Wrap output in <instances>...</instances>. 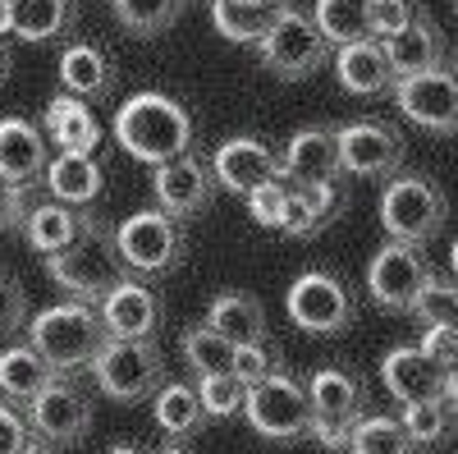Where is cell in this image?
Returning a JSON list of instances; mask_svg holds the SVG:
<instances>
[{
    "label": "cell",
    "mask_w": 458,
    "mask_h": 454,
    "mask_svg": "<svg viewBox=\"0 0 458 454\" xmlns=\"http://www.w3.org/2000/svg\"><path fill=\"white\" fill-rule=\"evenodd\" d=\"M97 313H101L110 339H151L161 326V298L142 280H120L97 303Z\"/></svg>",
    "instance_id": "cell-20"
},
{
    "label": "cell",
    "mask_w": 458,
    "mask_h": 454,
    "mask_svg": "<svg viewBox=\"0 0 458 454\" xmlns=\"http://www.w3.org/2000/svg\"><path fill=\"white\" fill-rule=\"evenodd\" d=\"M390 60H394V73L399 79H408V73H427V69H440V56H445V42L431 19H417L408 23L399 37H390L386 42Z\"/></svg>",
    "instance_id": "cell-31"
},
{
    "label": "cell",
    "mask_w": 458,
    "mask_h": 454,
    "mask_svg": "<svg viewBox=\"0 0 458 454\" xmlns=\"http://www.w3.org/2000/svg\"><path fill=\"white\" fill-rule=\"evenodd\" d=\"M207 326L225 339V345H266V308L243 294V289H225L211 298V308H207Z\"/></svg>",
    "instance_id": "cell-22"
},
{
    "label": "cell",
    "mask_w": 458,
    "mask_h": 454,
    "mask_svg": "<svg viewBox=\"0 0 458 454\" xmlns=\"http://www.w3.org/2000/svg\"><path fill=\"white\" fill-rule=\"evenodd\" d=\"M5 73H10V51L0 47V83H5Z\"/></svg>",
    "instance_id": "cell-48"
},
{
    "label": "cell",
    "mask_w": 458,
    "mask_h": 454,
    "mask_svg": "<svg viewBox=\"0 0 458 454\" xmlns=\"http://www.w3.org/2000/svg\"><path fill=\"white\" fill-rule=\"evenodd\" d=\"M454 73H458V51H454Z\"/></svg>",
    "instance_id": "cell-55"
},
{
    "label": "cell",
    "mask_w": 458,
    "mask_h": 454,
    "mask_svg": "<svg viewBox=\"0 0 458 454\" xmlns=\"http://www.w3.org/2000/svg\"><path fill=\"white\" fill-rule=\"evenodd\" d=\"M449 216L445 193L427 175H394L380 193V225L399 244H427L440 235V225Z\"/></svg>",
    "instance_id": "cell-6"
},
{
    "label": "cell",
    "mask_w": 458,
    "mask_h": 454,
    "mask_svg": "<svg viewBox=\"0 0 458 454\" xmlns=\"http://www.w3.org/2000/svg\"><path fill=\"white\" fill-rule=\"evenodd\" d=\"M312 436L326 450H349V436L362 418V381L344 367H321L312 381Z\"/></svg>",
    "instance_id": "cell-10"
},
{
    "label": "cell",
    "mask_w": 458,
    "mask_h": 454,
    "mask_svg": "<svg viewBox=\"0 0 458 454\" xmlns=\"http://www.w3.org/2000/svg\"><path fill=\"white\" fill-rule=\"evenodd\" d=\"M280 175L293 188H312V184H339V133L330 124H308L298 129L284 151H280Z\"/></svg>",
    "instance_id": "cell-16"
},
{
    "label": "cell",
    "mask_w": 458,
    "mask_h": 454,
    "mask_svg": "<svg viewBox=\"0 0 458 454\" xmlns=\"http://www.w3.org/2000/svg\"><path fill=\"white\" fill-rule=\"evenodd\" d=\"M458 408L449 399H431V404H408L403 408V427L412 436V445H440L454 436Z\"/></svg>",
    "instance_id": "cell-37"
},
{
    "label": "cell",
    "mask_w": 458,
    "mask_h": 454,
    "mask_svg": "<svg viewBox=\"0 0 458 454\" xmlns=\"http://www.w3.org/2000/svg\"><path fill=\"white\" fill-rule=\"evenodd\" d=\"M445 395H449V404L458 408V363L449 367V381H445Z\"/></svg>",
    "instance_id": "cell-47"
},
{
    "label": "cell",
    "mask_w": 458,
    "mask_h": 454,
    "mask_svg": "<svg viewBox=\"0 0 458 454\" xmlns=\"http://www.w3.org/2000/svg\"><path fill=\"white\" fill-rule=\"evenodd\" d=\"M79 230H83V211H73V207H64L55 198L28 207V216H23V239H28L32 253H42V257L64 253L73 239H79Z\"/></svg>",
    "instance_id": "cell-27"
},
{
    "label": "cell",
    "mask_w": 458,
    "mask_h": 454,
    "mask_svg": "<svg viewBox=\"0 0 458 454\" xmlns=\"http://www.w3.org/2000/svg\"><path fill=\"white\" fill-rule=\"evenodd\" d=\"M431 280L436 276L427 267V257L417 253V244H399V239H390L367 267V294L386 313H412Z\"/></svg>",
    "instance_id": "cell-9"
},
{
    "label": "cell",
    "mask_w": 458,
    "mask_h": 454,
    "mask_svg": "<svg viewBox=\"0 0 458 454\" xmlns=\"http://www.w3.org/2000/svg\"><path fill=\"white\" fill-rule=\"evenodd\" d=\"M47 271L60 289H69L79 303H101L120 280H129V267L120 257V239L106 220L83 211V230L64 253L47 257Z\"/></svg>",
    "instance_id": "cell-2"
},
{
    "label": "cell",
    "mask_w": 458,
    "mask_h": 454,
    "mask_svg": "<svg viewBox=\"0 0 458 454\" xmlns=\"http://www.w3.org/2000/svg\"><path fill=\"white\" fill-rule=\"evenodd\" d=\"M422 349L449 372L454 363H458V330L454 326H427V335H422Z\"/></svg>",
    "instance_id": "cell-45"
},
{
    "label": "cell",
    "mask_w": 458,
    "mask_h": 454,
    "mask_svg": "<svg viewBox=\"0 0 458 454\" xmlns=\"http://www.w3.org/2000/svg\"><path fill=\"white\" fill-rule=\"evenodd\" d=\"M216 188L220 184H216L211 166L202 157H193V151L151 170V198H157V207L170 211L174 220H188V216L207 211L211 198H216Z\"/></svg>",
    "instance_id": "cell-14"
},
{
    "label": "cell",
    "mask_w": 458,
    "mask_h": 454,
    "mask_svg": "<svg viewBox=\"0 0 458 454\" xmlns=\"http://www.w3.org/2000/svg\"><path fill=\"white\" fill-rule=\"evenodd\" d=\"M271 372H280L276 367V354H271V345H243V349H234V376L243 386H257V381H266Z\"/></svg>",
    "instance_id": "cell-43"
},
{
    "label": "cell",
    "mask_w": 458,
    "mask_h": 454,
    "mask_svg": "<svg viewBox=\"0 0 458 454\" xmlns=\"http://www.w3.org/2000/svg\"><path fill=\"white\" fill-rule=\"evenodd\" d=\"M161 454H188V450H179V445H165V450H161Z\"/></svg>",
    "instance_id": "cell-53"
},
{
    "label": "cell",
    "mask_w": 458,
    "mask_h": 454,
    "mask_svg": "<svg viewBox=\"0 0 458 454\" xmlns=\"http://www.w3.org/2000/svg\"><path fill=\"white\" fill-rule=\"evenodd\" d=\"M23 454H51V445H37V441H32V445H28Z\"/></svg>",
    "instance_id": "cell-52"
},
{
    "label": "cell",
    "mask_w": 458,
    "mask_h": 454,
    "mask_svg": "<svg viewBox=\"0 0 458 454\" xmlns=\"http://www.w3.org/2000/svg\"><path fill=\"white\" fill-rule=\"evenodd\" d=\"M32 427H28V413H14L10 404H0V454H23L32 445Z\"/></svg>",
    "instance_id": "cell-44"
},
{
    "label": "cell",
    "mask_w": 458,
    "mask_h": 454,
    "mask_svg": "<svg viewBox=\"0 0 458 454\" xmlns=\"http://www.w3.org/2000/svg\"><path fill=\"white\" fill-rule=\"evenodd\" d=\"M289 321L308 335H339L353 326V294L330 271H302L289 285Z\"/></svg>",
    "instance_id": "cell-11"
},
{
    "label": "cell",
    "mask_w": 458,
    "mask_h": 454,
    "mask_svg": "<svg viewBox=\"0 0 458 454\" xmlns=\"http://www.w3.org/2000/svg\"><path fill=\"white\" fill-rule=\"evenodd\" d=\"M380 381H386V390L408 408V404H431V399H449L445 395V381L449 372L422 349V345H399L386 354V363H380Z\"/></svg>",
    "instance_id": "cell-17"
},
{
    "label": "cell",
    "mask_w": 458,
    "mask_h": 454,
    "mask_svg": "<svg viewBox=\"0 0 458 454\" xmlns=\"http://www.w3.org/2000/svg\"><path fill=\"white\" fill-rule=\"evenodd\" d=\"M349 454H417L403 418H386V413H362L353 436H349Z\"/></svg>",
    "instance_id": "cell-34"
},
{
    "label": "cell",
    "mask_w": 458,
    "mask_h": 454,
    "mask_svg": "<svg viewBox=\"0 0 458 454\" xmlns=\"http://www.w3.org/2000/svg\"><path fill=\"white\" fill-rule=\"evenodd\" d=\"M114 239H120L124 267L138 276H170L183 261V225L161 207L133 211L124 225H114Z\"/></svg>",
    "instance_id": "cell-8"
},
{
    "label": "cell",
    "mask_w": 458,
    "mask_h": 454,
    "mask_svg": "<svg viewBox=\"0 0 458 454\" xmlns=\"http://www.w3.org/2000/svg\"><path fill=\"white\" fill-rule=\"evenodd\" d=\"M10 32V14H5V0H0V37Z\"/></svg>",
    "instance_id": "cell-50"
},
{
    "label": "cell",
    "mask_w": 458,
    "mask_h": 454,
    "mask_svg": "<svg viewBox=\"0 0 458 454\" xmlns=\"http://www.w3.org/2000/svg\"><path fill=\"white\" fill-rule=\"evenodd\" d=\"M412 317H422V326H454L458 330V280H431L427 294L417 298Z\"/></svg>",
    "instance_id": "cell-39"
},
{
    "label": "cell",
    "mask_w": 458,
    "mask_h": 454,
    "mask_svg": "<svg viewBox=\"0 0 458 454\" xmlns=\"http://www.w3.org/2000/svg\"><path fill=\"white\" fill-rule=\"evenodd\" d=\"M110 83H114V64H110V56L101 47H92V42L64 47V56H60V88L69 97L92 101V97H106Z\"/></svg>",
    "instance_id": "cell-25"
},
{
    "label": "cell",
    "mask_w": 458,
    "mask_h": 454,
    "mask_svg": "<svg viewBox=\"0 0 458 454\" xmlns=\"http://www.w3.org/2000/svg\"><path fill=\"white\" fill-rule=\"evenodd\" d=\"M179 349H183V363L193 367L198 381H202V376H225V372H234V345H225V339H220L211 326L183 330Z\"/></svg>",
    "instance_id": "cell-35"
},
{
    "label": "cell",
    "mask_w": 458,
    "mask_h": 454,
    "mask_svg": "<svg viewBox=\"0 0 458 454\" xmlns=\"http://www.w3.org/2000/svg\"><path fill=\"white\" fill-rule=\"evenodd\" d=\"M198 395H202V408H207V418H239L243 404H248V386L239 381L234 372H225V376H202L198 381Z\"/></svg>",
    "instance_id": "cell-38"
},
{
    "label": "cell",
    "mask_w": 458,
    "mask_h": 454,
    "mask_svg": "<svg viewBox=\"0 0 458 454\" xmlns=\"http://www.w3.org/2000/svg\"><path fill=\"white\" fill-rule=\"evenodd\" d=\"M151 418H157V427H161L165 436H193V432L207 423V408H202L198 386L165 381V386L157 390V399H151Z\"/></svg>",
    "instance_id": "cell-32"
},
{
    "label": "cell",
    "mask_w": 458,
    "mask_h": 454,
    "mask_svg": "<svg viewBox=\"0 0 458 454\" xmlns=\"http://www.w3.org/2000/svg\"><path fill=\"white\" fill-rule=\"evenodd\" d=\"M257 5H280V0H257Z\"/></svg>",
    "instance_id": "cell-54"
},
{
    "label": "cell",
    "mask_w": 458,
    "mask_h": 454,
    "mask_svg": "<svg viewBox=\"0 0 458 454\" xmlns=\"http://www.w3.org/2000/svg\"><path fill=\"white\" fill-rule=\"evenodd\" d=\"M243 418L266 441H302V436H312V395L298 376L271 372L266 381L248 386Z\"/></svg>",
    "instance_id": "cell-7"
},
{
    "label": "cell",
    "mask_w": 458,
    "mask_h": 454,
    "mask_svg": "<svg viewBox=\"0 0 458 454\" xmlns=\"http://www.w3.org/2000/svg\"><path fill=\"white\" fill-rule=\"evenodd\" d=\"M114 142L151 170L193 151V120L165 92H138L114 110Z\"/></svg>",
    "instance_id": "cell-1"
},
{
    "label": "cell",
    "mask_w": 458,
    "mask_h": 454,
    "mask_svg": "<svg viewBox=\"0 0 458 454\" xmlns=\"http://www.w3.org/2000/svg\"><path fill=\"white\" fill-rule=\"evenodd\" d=\"M51 157H47V133L37 129L23 116H5L0 120V179L10 188H28L32 184H47Z\"/></svg>",
    "instance_id": "cell-19"
},
{
    "label": "cell",
    "mask_w": 458,
    "mask_h": 454,
    "mask_svg": "<svg viewBox=\"0 0 458 454\" xmlns=\"http://www.w3.org/2000/svg\"><path fill=\"white\" fill-rule=\"evenodd\" d=\"M55 367L37 354L32 345H10L5 354H0V395L14 399V404H32L37 395H42L51 381H55Z\"/></svg>",
    "instance_id": "cell-28"
},
{
    "label": "cell",
    "mask_w": 458,
    "mask_h": 454,
    "mask_svg": "<svg viewBox=\"0 0 458 454\" xmlns=\"http://www.w3.org/2000/svg\"><path fill=\"white\" fill-rule=\"evenodd\" d=\"M257 60H261V69H271L276 79H289V83L293 79H312V73L330 60V42L321 37L312 14L293 10L284 0L271 32L257 42Z\"/></svg>",
    "instance_id": "cell-5"
},
{
    "label": "cell",
    "mask_w": 458,
    "mask_h": 454,
    "mask_svg": "<svg viewBox=\"0 0 458 454\" xmlns=\"http://www.w3.org/2000/svg\"><path fill=\"white\" fill-rule=\"evenodd\" d=\"M183 10V0H110V14L120 19V28L138 32V37H157L165 32Z\"/></svg>",
    "instance_id": "cell-36"
},
{
    "label": "cell",
    "mask_w": 458,
    "mask_h": 454,
    "mask_svg": "<svg viewBox=\"0 0 458 454\" xmlns=\"http://www.w3.org/2000/svg\"><path fill=\"white\" fill-rule=\"evenodd\" d=\"M394 106L403 110V120L422 124L427 133H458V73L445 64L408 73L394 83Z\"/></svg>",
    "instance_id": "cell-13"
},
{
    "label": "cell",
    "mask_w": 458,
    "mask_h": 454,
    "mask_svg": "<svg viewBox=\"0 0 458 454\" xmlns=\"http://www.w3.org/2000/svg\"><path fill=\"white\" fill-rule=\"evenodd\" d=\"M101 188H106V170L97 157H83V151H60L47 170V193L73 211L88 207L92 198H101Z\"/></svg>",
    "instance_id": "cell-23"
},
{
    "label": "cell",
    "mask_w": 458,
    "mask_h": 454,
    "mask_svg": "<svg viewBox=\"0 0 458 454\" xmlns=\"http://www.w3.org/2000/svg\"><path fill=\"white\" fill-rule=\"evenodd\" d=\"M5 14L23 42H55L73 23V0H5Z\"/></svg>",
    "instance_id": "cell-29"
},
{
    "label": "cell",
    "mask_w": 458,
    "mask_h": 454,
    "mask_svg": "<svg viewBox=\"0 0 458 454\" xmlns=\"http://www.w3.org/2000/svg\"><path fill=\"white\" fill-rule=\"evenodd\" d=\"M211 175H216V184L225 188V193L248 198L261 184L280 179V157L271 151V142H261V138H229V142L216 147Z\"/></svg>",
    "instance_id": "cell-18"
},
{
    "label": "cell",
    "mask_w": 458,
    "mask_h": 454,
    "mask_svg": "<svg viewBox=\"0 0 458 454\" xmlns=\"http://www.w3.org/2000/svg\"><path fill=\"white\" fill-rule=\"evenodd\" d=\"M88 372L97 390L114 404L157 399V390L165 386V358L151 339H106V349L97 354Z\"/></svg>",
    "instance_id": "cell-4"
},
{
    "label": "cell",
    "mask_w": 458,
    "mask_h": 454,
    "mask_svg": "<svg viewBox=\"0 0 458 454\" xmlns=\"http://www.w3.org/2000/svg\"><path fill=\"white\" fill-rule=\"evenodd\" d=\"M339 211H344V188H339V184H312V188H293V184H289V207H284L280 235L312 239L321 225L335 220Z\"/></svg>",
    "instance_id": "cell-26"
},
{
    "label": "cell",
    "mask_w": 458,
    "mask_h": 454,
    "mask_svg": "<svg viewBox=\"0 0 458 454\" xmlns=\"http://www.w3.org/2000/svg\"><path fill=\"white\" fill-rule=\"evenodd\" d=\"M106 321L97 313V303H55V308H42L32 321H28V345L42 354L60 376L79 372V367H92L97 354L106 349Z\"/></svg>",
    "instance_id": "cell-3"
},
{
    "label": "cell",
    "mask_w": 458,
    "mask_h": 454,
    "mask_svg": "<svg viewBox=\"0 0 458 454\" xmlns=\"http://www.w3.org/2000/svg\"><path fill=\"white\" fill-rule=\"evenodd\" d=\"M335 79L353 97H380V92H390L399 83V73H394V60H390L386 42L367 37V42H353V47L335 51Z\"/></svg>",
    "instance_id": "cell-21"
},
{
    "label": "cell",
    "mask_w": 458,
    "mask_h": 454,
    "mask_svg": "<svg viewBox=\"0 0 458 454\" xmlns=\"http://www.w3.org/2000/svg\"><path fill=\"white\" fill-rule=\"evenodd\" d=\"M454 14H458V5H454Z\"/></svg>",
    "instance_id": "cell-56"
},
{
    "label": "cell",
    "mask_w": 458,
    "mask_h": 454,
    "mask_svg": "<svg viewBox=\"0 0 458 454\" xmlns=\"http://www.w3.org/2000/svg\"><path fill=\"white\" fill-rule=\"evenodd\" d=\"M28 427L47 445H73V441H83L88 427H92V404H88V395L79 386H69V381L55 376V381L28 404Z\"/></svg>",
    "instance_id": "cell-15"
},
{
    "label": "cell",
    "mask_w": 458,
    "mask_h": 454,
    "mask_svg": "<svg viewBox=\"0 0 458 454\" xmlns=\"http://www.w3.org/2000/svg\"><path fill=\"white\" fill-rule=\"evenodd\" d=\"M23 216H28V193L0 179V230H14V225L23 230Z\"/></svg>",
    "instance_id": "cell-46"
},
{
    "label": "cell",
    "mask_w": 458,
    "mask_h": 454,
    "mask_svg": "<svg viewBox=\"0 0 458 454\" xmlns=\"http://www.w3.org/2000/svg\"><path fill=\"white\" fill-rule=\"evenodd\" d=\"M47 133L60 142V151H83V157H97V147L106 138V129L97 124V116L88 110V101L60 92L47 106Z\"/></svg>",
    "instance_id": "cell-24"
},
{
    "label": "cell",
    "mask_w": 458,
    "mask_h": 454,
    "mask_svg": "<svg viewBox=\"0 0 458 454\" xmlns=\"http://www.w3.org/2000/svg\"><path fill=\"white\" fill-rule=\"evenodd\" d=\"M312 19L330 47H353L371 37V0H317Z\"/></svg>",
    "instance_id": "cell-33"
},
{
    "label": "cell",
    "mask_w": 458,
    "mask_h": 454,
    "mask_svg": "<svg viewBox=\"0 0 458 454\" xmlns=\"http://www.w3.org/2000/svg\"><path fill=\"white\" fill-rule=\"evenodd\" d=\"M284 5V0H280ZM280 5H257V0H211V23L225 42H239V47H257L266 32H271Z\"/></svg>",
    "instance_id": "cell-30"
},
{
    "label": "cell",
    "mask_w": 458,
    "mask_h": 454,
    "mask_svg": "<svg viewBox=\"0 0 458 454\" xmlns=\"http://www.w3.org/2000/svg\"><path fill=\"white\" fill-rule=\"evenodd\" d=\"M28 326V289L10 276L0 271V339H10Z\"/></svg>",
    "instance_id": "cell-42"
},
{
    "label": "cell",
    "mask_w": 458,
    "mask_h": 454,
    "mask_svg": "<svg viewBox=\"0 0 458 454\" xmlns=\"http://www.w3.org/2000/svg\"><path fill=\"white\" fill-rule=\"evenodd\" d=\"M339 166L344 175H362V179H394L408 147H403V133L386 120H349L339 124Z\"/></svg>",
    "instance_id": "cell-12"
},
{
    "label": "cell",
    "mask_w": 458,
    "mask_h": 454,
    "mask_svg": "<svg viewBox=\"0 0 458 454\" xmlns=\"http://www.w3.org/2000/svg\"><path fill=\"white\" fill-rule=\"evenodd\" d=\"M449 271H454V280H458V239H454V248H449Z\"/></svg>",
    "instance_id": "cell-49"
},
{
    "label": "cell",
    "mask_w": 458,
    "mask_h": 454,
    "mask_svg": "<svg viewBox=\"0 0 458 454\" xmlns=\"http://www.w3.org/2000/svg\"><path fill=\"white\" fill-rule=\"evenodd\" d=\"M284 207H289V179H271V184H261L257 193H248V211L257 225H266V230H280L284 225Z\"/></svg>",
    "instance_id": "cell-41"
},
{
    "label": "cell",
    "mask_w": 458,
    "mask_h": 454,
    "mask_svg": "<svg viewBox=\"0 0 458 454\" xmlns=\"http://www.w3.org/2000/svg\"><path fill=\"white\" fill-rule=\"evenodd\" d=\"M417 19H422L417 0H371V37L376 42H390V37H399Z\"/></svg>",
    "instance_id": "cell-40"
},
{
    "label": "cell",
    "mask_w": 458,
    "mask_h": 454,
    "mask_svg": "<svg viewBox=\"0 0 458 454\" xmlns=\"http://www.w3.org/2000/svg\"><path fill=\"white\" fill-rule=\"evenodd\" d=\"M106 454H142L138 445H114V450H106Z\"/></svg>",
    "instance_id": "cell-51"
}]
</instances>
